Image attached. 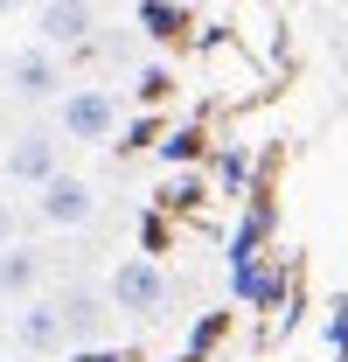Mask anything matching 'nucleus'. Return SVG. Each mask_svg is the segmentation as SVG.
I'll list each match as a JSON object with an SVG mask.
<instances>
[{
	"label": "nucleus",
	"instance_id": "obj_6",
	"mask_svg": "<svg viewBox=\"0 0 348 362\" xmlns=\"http://www.w3.org/2000/svg\"><path fill=\"white\" fill-rule=\"evenodd\" d=\"M91 0H42V14H35V35H42L49 49H77L91 42Z\"/></svg>",
	"mask_w": 348,
	"mask_h": 362
},
{
	"label": "nucleus",
	"instance_id": "obj_5",
	"mask_svg": "<svg viewBox=\"0 0 348 362\" xmlns=\"http://www.w3.org/2000/svg\"><path fill=\"white\" fill-rule=\"evenodd\" d=\"M14 341H21L28 356H56V349H70V334H63V307L42 300V293L14 300Z\"/></svg>",
	"mask_w": 348,
	"mask_h": 362
},
{
	"label": "nucleus",
	"instance_id": "obj_1",
	"mask_svg": "<svg viewBox=\"0 0 348 362\" xmlns=\"http://www.w3.org/2000/svg\"><path fill=\"white\" fill-rule=\"evenodd\" d=\"M105 300L119 314H132V320H153V314H168V272L153 265V258H126V265H112V279H105Z\"/></svg>",
	"mask_w": 348,
	"mask_h": 362
},
{
	"label": "nucleus",
	"instance_id": "obj_3",
	"mask_svg": "<svg viewBox=\"0 0 348 362\" xmlns=\"http://www.w3.org/2000/svg\"><path fill=\"white\" fill-rule=\"evenodd\" d=\"M56 126H63V139L98 146V139H112V126H119V98H112L105 84H77V90H63Z\"/></svg>",
	"mask_w": 348,
	"mask_h": 362
},
{
	"label": "nucleus",
	"instance_id": "obj_2",
	"mask_svg": "<svg viewBox=\"0 0 348 362\" xmlns=\"http://www.w3.org/2000/svg\"><path fill=\"white\" fill-rule=\"evenodd\" d=\"M35 216H42L49 230H84L91 216H98V195H91L84 175H63V168H49L42 181H35Z\"/></svg>",
	"mask_w": 348,
	"mask_h": 362
},
{
	"label": "nucleus",
	"instance_id": "obj_8",
	"mask_svg": "<svg viewBox=\"0 0 348 362\" xmlns=\"http://www.w3.org/2000/svg\"><path fill=\"white\" fill-rule=\"evenodd\" d=\"M35 286H42V251L21 244V237H7L0 244V300H28Z\"/></svg>",
	"mask_w": 348,
	"mask_h": 362
},
{
	"label": "nucleus",
	"instance_id": "obj_11",
	"mask_svg": "<svg viewBox=\"0 0 348 362\" xmlns=\"http://www.w3.org/2000/svg\"><path fill=\"white\" fill-rule=\"evenodd\" d=\"M77 362H126V356H105V349H91V356H77Z\"/></svg>",
	"mask_w": 348,
	"mask_h": 362
},
{
	"label": "nucleus",
	"instance_id": "obj_4",
	"mask_svg": "<svg viewBox=\"0 0 348 362\" xmlns=\"http://www.w3.org/2000/svg\"><path fill=\"white\" fill-rule=\"evenodd\" d=\"M7 90H14L21 105H42V98H56V90H63V63H56V49H49V42L14 49V56H7Z\"/></svg>",
	"mask_w": 348,
	"mask_h": 362
},
{
	"label": "nucleus",
	"instance_id": "obj_7",
	"mask_svg": "<svg viewBox=\"0 0 348 362\" xmlns=\"http://www.w3.org/2000/svg\"><path fill=\"white\" fill-rule=\"evenodd\" d=\"M56 168V133H42V126H28V133H14L7 139V181H35Z\"/></svg>",
	"mask_w": 348,
	"mask_h": 362
},
{
	"label": "nucleus",
	"instance_id": "obj_10",
	"mask_svg": "<svg viewBox=\"0 0 348 362\" xmlns=\"http://www.w3.org/2000/svg\"><path fill=\"white\" fill-rule=\"evenodd\" d=\"M14 230H21V216H14V202H7V195H0V244H7V237H14Z\"/></svg>",
	"mask_w": 348,
	"mask_h": 362
},
{
	"label": "nucleus",
	"instance_id": "obj_12",
	"mask_svg": "<svg viewBox=\"0 0 348 362\" xmlns=\"http://www.w3.org/2000/svg\"><path fill=\"white\" fill-rule=\"evenodd\" d=\"M14 7H21V0H0V14H14Z\"/></svg>",
	"mask_w": 348,
	"mask_h": 362
},
{
	"label": "nucleus",
	"instance_id": "obj_9",
	"mask_svg": "<svg viewBox=\"0 0 348 362\" xmlns=\"http://www.w3.org/2000/svg\"><path fill=\"white\" fill-rule=\"evenodd\" d=\"M56 307H63V334H70V341H91V334H105V307H98V300L70 293V300H56Z\"/></svg>",
	"mask_w": 348,
	"mask_h": 362
}]
</instances>
